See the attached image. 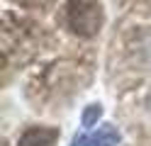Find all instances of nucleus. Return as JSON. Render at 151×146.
<instances>
[{
  "instance_id": "nucleus-3",
  "label": "nucleus",
  "mask_w": 151,
  "mask_h": 146,
  "mask_svg": "<svg viewBox=\"0 0 151 146\" xmlns=\"http://www.w3.org/2000/svg\"><path fill=\"white\" fill-rule=\"evenodd\" d=\"M61 132L56 127H29L17 139V146H56Z\"/></svg>"
},
{
  "instance_id": "nucleus-2",
  "label": "nucleus",
  "mask_w": 151,
  "mask_h": 146,
  "mask_svg": "<svg viewBox=\"0 0 151 146\" xmlns=\"http://www.w3.org/2000/svg\"><path fill=\"white\" fill-rule=\"evenodd\" d=\"M119 129L115 124H102L98 132L78 134L71 141V146H119Z\"/></svg>"
},
{
  "instance_id": "nucleus-1",
  "label": "nucleus",
  "mask_w": 151,
  "mask_h": 146,
  "mask_svg": "<svg viewBox=\"0 0 151 146\" xmlns=\"http://www.w3.org/2000/svg\"><path fill=\"white\" fill-rule=\"evenodd\" d=\"M66 22L78 37H95L102 27V5L100 0H68Z\"/></svg>"
},
{
  "instance_id": "nucleus-5",
  "label": "nucleus",
  "mask_w": 151,
  "mask_h": 146,
  "mask_svg": "<svg viewBox=\"0 0 151 146\" xmlns=\"http://www.w3.org/2000/svg\"><path fill=\"white\" fill-rule=\"evenodd\" d=\"M149 107H151V93H149Z\"/></svg>"
},
{
  "instance_id": "nucleus-4",
  "label": "nucleus",
  "mask_w": 151,
  "mask_h": 146,
  "mask_svg": "<svg viewBox=\"0 0 151 146\" xmlns=\"http://www.w3.org/2000/svg\"><path fill=\"white\" fill-rule=\"evenodd\" d=\"M100 117H102V105H100V102L88 105V107H86V112H83V127H86V129L95 127Z\"/></svg>"
}]
</instances>
